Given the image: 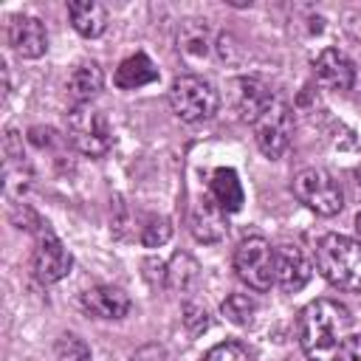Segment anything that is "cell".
Listing matches in <instances>:
<instances>
[{
    "instance_id": "4316f807",
    "label": "cell",
    "mask_w": 361,
    "mask_h": 361,
    "mask_svg": "<svg viewBox=\"0 0 361 361\" xmlns=\"http://www.w3.org/2000/svg\"><path fill=\"white\" fill-rule=\"evenodd\" d=\"M355 231H358V234H361V212H358V214H355Z\"/></svg>"
},
{
    "instance_id": "3957f363",
    "label": "cell",
    "mask_w": 361,
    "mask_h": 361,
    "mask_svg": "<svg viewBox=\"0 0 361 361\" xmlns=\"http://www.w3.org/2000/svg\"><path fill=\"white\" fill-rule=\"evenodd\" d=\"M217 104H220V96L214 85L197 73H183L169 87V107L186 124L212 118L217 113Z\"/></svg>"
},
{
    "instance_id": "7402d4cb",
    "label": "cell",
    "mask_w": 361,
    "mask_h": 361,
    "mask_svg": "<svg viewBox=\"0 0 361 361\" xmlns=\"http://www.w3.org/2000/svg\"><path fill=\"white\" fill-rule=\"evenodd\" d=\"M169 237H172V226H169L166 217H149L147 226H141V243H144L147 248L164 245Z\"/></svg>"
},
{
    "instance_id": "d4e9b609",
    "label": "cell",
    "mask_w": 361,
    "mask_h": 361,
    "mask_svg": "<svg viewBox=\"0 0 361 361\" xmlns=\"http://www.w3.org/2000/svg\"><path fill=\"white\" fill-rule=\"evenodd\" d=\"M338 361H361V336H350L344 341Z\"/></svg>"
},
{
    "instance_id": "484cf974",
    "label": "cell",
    "mask_w": 361,
    "mask_h": 361,
    "mask_svg": "<svg viewBox=\"0 0 361 361\" xmlns=\"http://www.w3.org/2000/svg\"><path fill=\"white\" fill-rule=\"evenodd\" d=\"M355 192H358V197H361V166L355 169Z\"/></svg>"
},
{
    "instance_id": "2e32d148",
    "label": "cell",
    "mask_w": 361,
    "mask_h": 361,
    "mask_svg": "<svg viewBox=\"0 0 361 361\" xmlns=\"http://www.w3.org/2000/svg\"><path fill=\"white\" fill-rule=\"evenodd\" d=\"M68 14H71V23L73 28L93 39V37H102L104 28H107V8L96 0H71L68 3Z\"/></svg>"
},
{
    "instance_id": "603a6c76",
    "label": "cell",
    "mask_w": 361,
    "mask_h": 361,
    "mask_svg": "<svg viewBox=\"0 0 361 361\" xmlns=\"http://www.w3.org/2000/svg\"><path fill=\"white\" fill-rule=\"evenodd\" d=\"M206 361H251L248 350L237 341H223V344H214L209 353H206Z\"/></svg>"
},
{
    "instance_id": "9c48e42d",
    "label": "cell",
    "mask_w": 361,
    "mask_h": 361,
    "mask_svg": "<svg viewBox=\"0 0 361 361\" xmlns=\"http://www.w3.org/2000/svg\"><path fill=\"white\" fill-rule=\"evenodd\" d=\"M313 71H316V79H319L327 90L344 93V90H350V87L355 85V65H353V59H350L344 51H338V48H324V51L316 56Z\"/></svg>"
},
{
    "instance_id": "7c38bea8",
    "label": "cell",
    "mask_w": 361,
    "mask_h": 361,
    "mask_svg": "<svg viewBox=\"0 0 361 361\" xmlns=\"http://www.w3.org/2000/svg\"><path fill=\"white\" fill-rule=\"evenodd\" d=\"M82 307L96 319H121L130 313V296L113 285H96L82 293Z\"/></svg>"
},
{
    "instance_id": "277c9868",
    "label": "cell",
    "mask_w": 361,
    "mask_h": 361,
    "mask_svg": "<svg viewBox=\"0 0 361 361\" xmlns=\"http://www.w3.org/2000/svg\"><path fill=\"white\" fill-rule=\"evenodd\" d=\"M234 271L248 288L268 290L276 282V248H271V243L259 234L240 240L234 248Z\"/></svg>"
},
{
    "instance_id": "ac0fdd59",
    "label": "cell",
    "mask_w": 361,
    "mask_h": 361,
    "mask_svg": "<svg viewBox=\"0 0 361 361\" xmlns=\"http://www.w3.org/2000/svg\"><path fill=\"white\" fill-rule=\"evenodd\" d=\"M102 85H104V73L99 62H79L68 76V90L76 99V104H90V99L102 90Z\"/></svg>"
},
{
    "instance_id": "d6986e66",
    "label": "cell",
    "mask_w": 361,
    "mask_h": 361,
    "mask_svg": "<svg viewBox=\"0 0 361 361\" xmlns=\"http://www.w3.org/2000/svg\"><path fill=\"white\" fill-rule=\"evenodd\" d=\"M223 313L234 324H248L254 319V313H257V302L248 293H228L223 299Z\"/></svg>"
},
{
    "instance_id": "cb8c5ba5",
    "label": "cell",
    "mask_w": 361,
    "mask_h": 361,
    "mask_svg": "<svg viewBox=\"0 0 361 361\" xmlns=\"http://www.w3.org/2000/svg\"><path fill=\"white\" fill-rule=\"evenodd\" d=\"M183 324L189 327V333H203L209 327V319H206V310L203 307H195V305H186L183 310Z\"/></svg>"
},
{
    "instance_id": "6da1fadb",
    "label": "cell",
    "mask_w": 361,
    "mask_h": 361,
    "mask_svg": "<svg viewBox=\"0 0 361 361\" xmlns=\"http://www.w3.org/2000/svg\"><path fill=\"white\" fill-rule=\"evenodd\" d=\"M353 316L341 302L316 299L299 313V344L307 361H338L344 341L350 338Z\"/></svg>"
},
{
    "instance_id": "8fae6325",
    "label": "cell",
    "mask_w": 361,
    "mask_h": 361,
    "mask_svg": "<svg viewBox=\"0 0 361 361\" xmlns=\"http://www.w3.org/2000/svg\"><path fill=\"white\" fill-rule=\"evenodd\" d=\"M8 42L14 48V54L25 56V59H37L45 54L48 48V34L42 20L37 17H14L8 25Z\"/></svg>"
},
{
    "instance_id": "5bb4252c",
    "label": "cell",
    "mask_w": 361,
    "mask_h": 361,
    "mask_svg": "<svg viewBox=\"0 0 361 361\" xmlns=\"http://www.w3.org/2000/svg\"><path fill=\"white\" fill-rule=\"evenodd\" d=\"M274 102H276V96L259 79H240L237 82V113L243 121L254 124Z\"/></svg>"
},
{
    "instance_id": "8992f818",
    "label": "cell",
    "mask_w": 361,
    "mask_h": 361,
    "mask_svg": "<svg viewBox=\"0 0 361 361\" xmlns=\"http://www.w3.org/2000/svg\"><path fill=\"white\" fill-rule=\"evenodd\" d=\"M68 138L82 155H90V158L104 155L113 144L107 118L90 104H76L68 113Z\"/></svg>"
},
{
    "instance_id": "52a82bcc",
    "label": "cell",
    "mask_w": 361,
    "mask_h": 361,
    "mask_svg": "<svg viewBox=\"0 0 361 361\" xmlns=\"http://www.w3.org/2000/svg\"><path fill=\"white\" fill-rule=\"evenodd\" d=\"M251 127H254V138L262 155L279 158L290 147V138H293V113L285 102L276 99Z\"/></svg>"
},
{
    "instance_id": "ffe728a7",
    "label": "cell",
    "mask_w": 361,
    "mask_h": 361,
    "mask_svg": "<svg viewBox=\"0 0 361 361\" xmlns=\"http://www.w3.org/2000/svg\"><path fill=\"white\" fill-rule=\"evenodd\" d=\"M56 361H90V347L79 338V336H62L54 347Z\"/></svg>"
},
{
    "instance_id": "e0dca14e",
    "label": "cell",
    "mask_w": 361,
    "mask_h": 361,
    "mask_svg": "<svg viewBox=\"0 0 361 361\" xmlns=\"http://www.w3.org/2000/svg\"><path fill=\"white\" fill-rule=\"evenodd\" d=\"M155 79H158V68L141 51L127 56V59H121L118 68H116V87H121V90H135V87L152 85Z\"/></svg>"
},
{
    "instance_id": "30bf717a",
    "label": "cell",
    "mask_w": 361,
    "mask_h": 361,
    "mask_svg": "<svg viewBox=\"0 0 361 361\" xmlns=\"http://www.w3.org/2000/svg\"><path fill=\"white\" fill-rule=\"evenodd\" d=\"M310 274H313V265L299 245H279L276 248V285L285 293L302 290L307 285Z\"/></svg>"
},
{
    "instance_id": "7a4b0ae2",
    "label": "cell",
    "mask_w": 361,
    "mask_h": 361,
    "mask_svg": "<svg viewBox=\"0 0 361 361\" xmlns=\"http://www.w3.org/2000/svg\"><path fill=\"white\" fill-rule=\"evenodd\" d=\"M319 274L341 290H361V243L344 234H324L316 243Z\"/></svg>"
},
{
    "instance_id": "4fadbf2b",
    "label": "cell",
    "mask_w": 361,
    "mask_h": 361,
    "mask_svg": "<svg viewBox=\"0 0 361 361\" xmlns=\"http://www.w3.org/2000/svg\"><path fill=\"white\" fill-rule=\"evenodd\" d=\"M228 231L226 223V212L212 200V195H206L195 209H192V234L200 243H217L223 240Z\"/></svg>"
},
{
    "instance_id": "ba28073f",
    "label": "cell",
    "mask_w": 361,
    "mask_h": 361,
    "mask_svg": "<svg viewBox=\"0 0 361 361\" xmlns=\"http://www.w3.org/2000/svg\"><path fill=\"white\" fill-rule=\"evenodd\" d=\"M71 265H73V257L56 234H51L48 228L42 234H37V248L31 254V268H34V276L39 282L54 285V282L65 279L71 274Z\"/></svg>"
},
{
    "instance_id": "5b68a950",
    "label": "cell",
    "mask_w": 361,
    "mask_h": 361,
    "mask_svg": "<svg viewBox=\"0 0 361 361\" xmlns=\"http://www.w3.org/2000/svg\"><path fill=\"white\" fill-rule=\"evenodd\" d=\"M293 195L299 197V203H305L307 209H313L316 214H324V217H333L341 212L344 206V192L338 186V180L319 169V166H307V169H299L293 175Z\"/></svg>"
},
{
    "instance_id": "44dd1931",
    "label": "cell",
    "mask_w": 361,
    "mask_h": 361,
    "mask_svg": "<svg viewBox=\"0 0 361 361\" xmlns=\"http://www.w3.org/2000/svg\"><path fill=\"white\" fill-rule=\"evenodd\" d=\"M169 285L172 288H186L195 276H197V265H195V259L192 257H186V254H178L175 259H172V265H169Z\"/></svg>"
},
{
    "instance_id": "9a60e30c",
    "label": "cell",
    "mask_w": 361,
    "mask_h": 361,
    "mask_svg": "<svg viewBox=\"0 0 361 361\" xmlns=\"http://www.w3.org/2000/svg\"><path fill=\"white\" fill-rule=\"evenodd\" d=\"M209 195H212V200H214L226 214H228V212H240V209H243V200H245L243 186H240V178H237V172L228 169V166H220V169L212 172Z\"/></svg>"
}]
</instances>
